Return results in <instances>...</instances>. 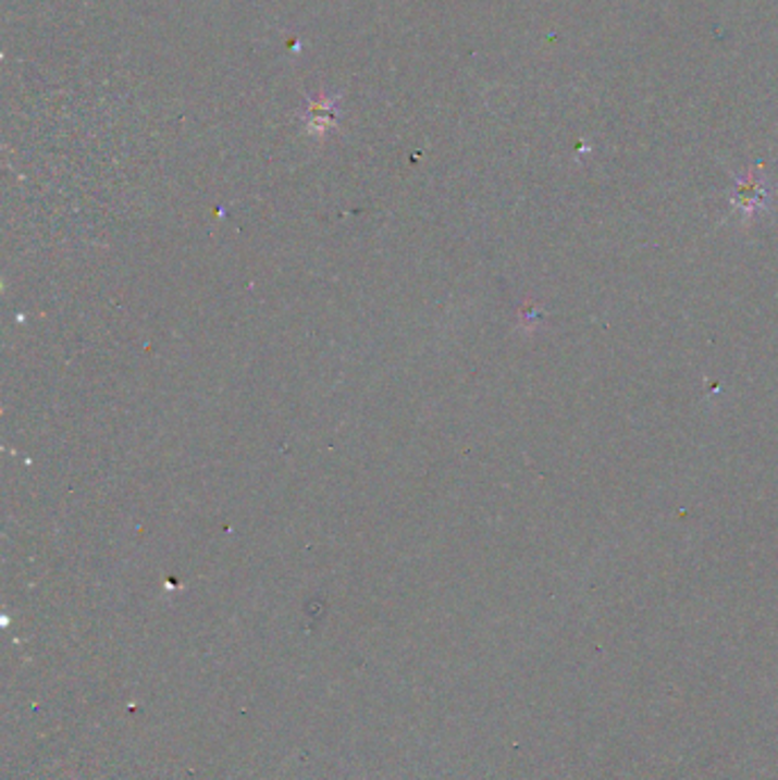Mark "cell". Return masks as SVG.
Here are the masks:
<instances>
[{"label": "cell", "mask_w": 778, "mask_h": 780, "mask_svg": "<svg viewBox=\"0 0 778 780\" xmlns=\"http://www.w3.org/2000/svg\"><path fill=\"white\" fill-rule=\"evenodd\" d=\"M767 201H769V190L765 181H761L758 176H749L740 181L733 193V206L742 210L744 215H756V212H761L767 206Z\"/></svg>", "instance_id": "1"}]
</instances>
